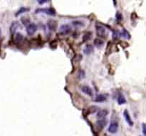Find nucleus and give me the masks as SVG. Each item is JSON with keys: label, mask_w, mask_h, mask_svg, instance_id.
I'll return each instance as SVG.
<instances>
[{"label": "nucleus", "mask_w": 146, "mask_h": 136, "mask_svg": "<svg viewBox=\"0 0 146 136\" xmlns=\"http://www.w3.org/2000/svg\"><path fill=\"white\" fill-rule=\"evenodd\" d=\"M107 123H108V121L105 118H101V119H99L96 122V125H97V127L99 128V129H103V128L106 127V125H107Z\"/></svg>", "instance_id": "423d86ee"}, {"label": "nucleus", "mask_w": 146, "mask_h": 136, "mask_svg": "<svg viewBox=\"0 0 146 136\" xmlns=\"http://www.w3.org/2000/svg\"><path fill=\"white\" fill-rule=\"evenodd\" d=\"M72 24L74 26H76V27H80V26H83L84 24V23L82 22V21H75L74 22H72Z\"/></svg>", "instance_id": "aec40b11"}, {"label": "nucleus", "mask_w": 146, "mask_h": 136, "mask_svg": "<svg viewBox=\"0 0 146 136\" xmlns=\"http://www.w3.org/2000/svg\"><path fill=\"white\" fill-rule=\"evenodd\" d=\"M142 130H143V135L146 136V124L145 123H143L142 125Z\"/></svg>", "instance_id": "393cba45"}, {"label": "nucleus", "mask_w": 146, "mask_h": 136, "mask_svg": "<svg viewBox=\"0 0 146 136\" xmlns=\"http://www.w3.org/2000/svg\"><path fill=\"white\" fill-rule=\"evenodd\" d=\"M122 36L124 37V38H131V36H130V34H129V33L126 31V30H125V29H123V31H122Z\"/></svg>", "instance_id": "412c9836"}, {"label": "nucleus", "mask_w": 146, "mask_h": 136, "mask_svg": "<svg viewBox=\"0 0 146 136\" xmlns=\"http://www.w3.org/2000/svg\"><path fill=\"white\" fill-rule=\"evenodd\" d=\"M118 123H116V122H113V123H111L110 125H109V127H108V132L110 133H117L118 131Z\"/></svg>", "instance_id": "39448f33"}, {"label": "nucleus", "mask_w": 146, "mask_h": 136, "mask_svg": "<svg viewBox=\"0 0 146 136\" xmlns=\"http://www.w3.org/2000/svg\"><path fill=\"white\" fill-rule=\"evenodd\" d=\"M36 31H37V26H36V24H34V23L29 24L27 26V33L29 36L34 35L36 33Z\"/></svg>", "instance_id": "f03ea898"}, {"label": "nucleus", "mask_w": 146, "mask_h": 136, "mask_svg": "<svg viewBox=\"0 0 146 136\" xmlns=\"http://www.w3.org/2000/svg\"><path fill=\"white\" fill-rule=\"evenodd\" d=\"M24 40V36L20 33H17L15 35V42L17 43H21Z\"/></svg>", "instance_id": "2eb2a0df"}, {"label": "nucleus", "mask_w": 146, "mask_h": 136, "mask_svg": "<svg viewBox=\"0 0 146 136\" xmlns=\"http://www.w3.org/2000/svg\"><path fill=\"white\" fill-rule=\"evenodd\" d=\"M118 103L120 105H122V104H124L126 103V100H125L124 96L122 94H119L118 96Z\"/></svg>", "instance_id": "dca6fc26"}, {"label": "nucleus", "mask_w": 146, "mask_h": 136, "mask_svg": "<svg viewBox=\"0 0 146 136\" xmlns=\"http://www.w3.org/2000/svg\"><path fill=\"white\" fill-rule=\"evenodd\" d=\"M47 26L48 28H49V30L55 31L57 28V22L56 21L53 20V19H50V20L48 21Z\"/></svg>", "instance_id": "0eeeda50"}, {"label": "nucleus", "mask_w": 146, "mask_h": 136, "mask_svg": "<svg viewBox=\"0 0 146 136\" xmlns=\"http://www.w3.org/2000/svg\"><path fill=\"white\" fill-rule=\"evenodd\" d=\"M92 33L91 32H86L83 36V41L84 42H86L88 41H89L90 39H91L92 38Z\"/></svg>", "instance_id": "f3484780"}, {"label": "nucleus", "mask_w": 146, "mask_h": 136, "mask_svg": "<svg viewBox=\"0 0 146 136\" xmlns=\"http://www.w3.org/2000/svg\"><path fill=\"white\" fill-rule=\"evenodd\" d=\"M108 111L106 109H103V110H101V111H99V112L97 113V117L99 118V119H101V118H105L106 116L108 115Z\"/></svg>", "instance_id": "f8f14e48"}, {"label": "nucleus", "mask_w": 146, "mask_h": 136, "mask_svg": "<svg viewBox=\"0 0 146 136\" xmlns=\"http://www.w3.org/2000/svg\"><path fill=\"white\" fill-rule=\"evenodd\" d=\"M36 13H43L49 16H55L56 11L52 8H45V9H38L36 10Z\"/></svg>", "instance_id": "f257e3e1"}, {"label": "nucleus", "mask_w": 146, "mask_h": 136, "mask_svg": "<svg viewBox=\"0 0 146 136\" xmlns=\"http://www.w3.org/2000/svg\"><path fill=\"white\" fill-rule=\"evenodd\" d=\"M116 19L118 20V21H121L123 19V16H122V14L119 13V12H118L116 14Z\"/></svg>", "instance_id": "5701e85b"}, {"label": "nucleus", "mask_w": 146, "mask_h": 136, "mask_svg": "<svg viewBox=\"0 0 146 136\" xmlns=\"http://www.w3.org/2000/svg\"><path fill=\"white\" fill-rule=\"evenodd\" d=\"M123 116H124V118L125 119V121L128 123V124L129 125H131L132 126L133 125V122L132 121V119H131V115L129 114V113L127 110H125L124 111V112H123Z\"/></svg>", "instance_id": "6e6552de"}, {"label": "nucleus", "mask_w": 146, "mask_h": 136, "mask_svg": "<svg viewBox=\"0 0 146 136\" xmlns=\"http://www.w3.org/2000/svg\"><path fill=\"white\" fill-rule=\"evenodd\" d=\"M1 34H2V31H1V29H0V38H1Z\"/></svg>", "instance_id": "cd10ccee"}, {"label": "nucleus", "mask_w": 146, "mask_h": 136, "mask_svg": "<svg viewBox=\"0 0 146 136\" xmlns=\"http://www.w3.org/2000/svg\"><path fill=\"white\" fill-rule=\"evenodd\" d=\"M113 39H115V40L118 39V31H113Z\"/></svg>", "instance_id": "b1692460"}, {"label": "nucleus", "mask_w": 146, "mask_h": 136, "mask_svg": "<svg viewBox=\"0 0 146 136\" xmlns=\"http://www.w3.org/2000/svg\"><path fill=\"white\" fill-rule=\"evenodd\" d=\"M95 28H96V33H97V35L101 37V38H103V37H105L106 36V28L102 26H100V25H96L95 26Z\"/></svg>", "instance_id": "20e7f679"}, {"label": "nucleus", "mask_w": 146, "mask_h": 136, "mask_svg": "<svg viewBox=\"0 0 146 136\" xmlns=\"http://www.w3.org/2000/svg\"><path fill=\"white\" fill-rule=\"evenodd\" d=\"M81 91L84 92L85 94L90 96H93V92L91 88H90L89 86H83L81 87Z\"/></svg>", "instance_id": "1a4fd4ad"}, {"label": "nucleus", "mask_w": 146, "mask_h": 136, "mask_svg": "<svg viewBox=\"0 0 146 136\" xmlns=\"http://www.w3.org/2000/svg\"><path fill=\"white\" fill-rule=\"evenodd\" d=\"M59 32L62 35H67V34H69L71 32V27L69 25H67V24H63L60 27Z\"/></svg>", "instance_id": "7ed1b4c3"}, {"label": "nucleus", "mask_w": 146, "mask_h": 136, "mask_svg": "<svg viewBox=\"0 0 146 136\" xmlns=\"http://www.w3.org/2000/svg\"><path fill=\"white\" fill-rule=\"evenodd\" d=\"M140 136H141V135H140Z\"/></svg>", "instance_id": "c756f323"}, {"label": "nucleus", "mask_w": 146, "mask_h": 136, "mask_svg": "<svg viewBox=\"0 0 146 136\" xmlns=\"http://www.w3.org/2000/svg\"><path fill=\"white\" fill-rule=\"evenodd\" d=\"M19 26V24L18 21H14L10 26V32L12 33V34H14L17 29L18 28Z\"/></svg>", "instance_id": "ddd939ff"}, {"label": "nucleus", "mask_w": 146, "mask_h": 136, "mask_svg": "<svg viewBox=\"0 0 146 136\" xmlns=\"http://www.w3.org/2000/svg\"><path fill=\"white\" fill-rule=\"evenodd\" d=\"M113 1L115 2V3H114V4H115V5H116V0H113Z\"/></svg>", "instance_id": "c85d7f7f"}, {"label": "nucleus", "mask_w": 146, "mask_h": 136, "mask_svg": "<svg viewBox=\"0 0 146 136\" xmlns=\"http://www.w3.org/2000/svg\"><path fill=\"white\" fill-rule=\"evenodd\" d=\"M93 50H94V48L92 45L88 44L84 48V53L85 55H90L93 52Z\"/></svg>", "instance_id": "9d476101"}, {"label": "nucleus", "mask_w": 146, "mask_h": 136, "mask_svg": "<svg viewBox=\"0 0 146 136\" xmlns=\"http://www.w3.org/2000/svg\"><path fill=\"white\" fill-rule=\"evenodd\" d=\"M98 107L95 106H91L89 107V109H88V113H89L90 114H93V113H95L97 111H98Z\"/></svg>", "instance_id": "a211bd4d"}, {"label": "nucleus", "mask_w": 146, "mask_h": 136, "mask_svg": "<svg viewBox=\"0 0 146 136\" xmlns=\"http://www.w3.org/2000/svg\"><path fill=\"white\" fill-rule=\"evenodd\" d=\"M49 1H50V0H37V2H38L40 4H44L47 3Z\"/></svg>", "instance_id": "a878e982"}, {"label": "nucleus", "mask_w": 146, "mask_h": 136, "mask_svg": "<svg viewBox=\"0 0 146 136\" xmlns=\"http://www.w3.org/2000/svg\"><path fill=\"white\" fill-rule=\"evenodd\" d=\"M106 99H107L106 95L99 94L95 96V99H94V101L98 102V103H101V102H103V101L106 100Z\"/></svg>", "instance_id": "9b49d317"}, {"label": "nucleus", "mask_w": 146, "mask_h": 136, "mask_svg": "<svg viewBox=\"0 0 146 136\" xmlns=\"http://www.w3.org/2000/svg\"><path fill=\"white\" fill-rule=\"evenodd\" d=\"M21 21L23 22V24H24V25H29V18H26V17H22V18H21Z\"/></svg>", "instance_id": "4be33fe9"}, {"label": "nucleus", "mask_w": 146, "mask_h": 136, "mask_svg": "<svg viewBox=\"0 0 146 136\" xmlns=\"http://www.w3.org/2000/svg\"><path fill=\"white\" fill-rule=\"evenodd\" d=\"M28 11H29V9H28V8H25V7H22L21 9H19L18 11V12L17 13V16H18V15H20L21 14H23V13H25V12H28Z\"/></svg>", "instance_id": "6ab92c4d"}, {"label": "nucleus", "mask_w": 146, "mask_h": 136, "mask_svg": "<svg viewBox=\"0 0 146 136\" xmlns=\"http://www.w3.org/2000/svg\"><path fill=\"white\" fill-rule=\"evenodd\" d=\"M93 43L95 45V47H98V48H100V47H101L103 45L104 41L103 40H101V38H96L94 40Z\"/></svg>", "instance_id": "4468645a"}, {"label": "nucleus", "mask_w": 146, "mask_h": 136, "mask_svg": "<svg viewBox=\"0 0 146 136\" xmlns=\"http://www.w3.org/2000/svg\"><path fill=\"white\" fill-rule=\"evenodd\" d=\"M84 77H85V72L84 71H82V70H80V72H79V78L83 79Z\"/></svg>", "instance_id": "bb28decb"}]
</instances>
